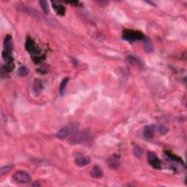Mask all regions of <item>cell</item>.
Instances as JSON below:
<instances>
[{
    "label": "cell",
    "instance_id": "cell-7",
    "mask_svg": "<svg viewBox=\"0 0 187 187\" xmlns=\"http://www.w3.org/2000/svg\"><path fill=\"white\" fill-rule=\"evenodd\" d=\"M75 162L79 167H85V166L89 165L91 162V159L89 157H86L81 153L77 154L75 159Z\"/></svg>",
    "mask_w": 187,
    "mask_h": 187
},
{
    "label": "cell",
    "instance_id": "cell-16",
    "mask_svg": "<svg viewBox=\"0 0 187 187\" xmlns=\"http://www.w3.org/2000/svg\"><path fill=\"white\" fill-rule=\"evenodd\" d=\"M12 167H13V166L12 165H6V166H4L2 167H1V169H0V175L3 176L4 174L7 173V172H9L10 170L12 169Z\"/></svg>",
    "mask_w": 187,
    "mask_h": 187
},
{
    "label": "cell",
    "instance_id": "cell-2",
    "mask_svg": "<svg viewBox=\"0 0 187 187\" xmlns=\"http://www.w3.org/2000/svg\"><path fill=\"white\" fill-rule=\"evenodd\" d=\"M78 126V124L74 123L67 124L57 132V137L59 139H64L67 137L71 136L74 132H76Z\"/></svg>",
    "mask_w": 187,
    "mask_h": 187
},
{
    "label": "cell",
    "instance_id": "cell-6",
    "mask_svg": "<svg viewBox=\"0 0 187 187\" xmlns=\"http://www.w3.org/2000/svg\"><path fill=\"white\" fill-rule=\"evenodd\" d=\"M147 160H148V162L151 167L154 168V169L159 170L162 167V164L161 161H160L159 158L156 154L155 153L151 152L149 151L147 154Z\"/></svg>",
    "mask_w": 187,
    "mask_h": 187
},
{
    "label": "cell",
    "instance_id": "cell-13",
    "mask_svg": "<svg viewBox=\"0 0 187 187\" xmlns=\"http://www.w3.org/2000/svg\"><path fill=\"white\" fill-rule=\"evenodd\" d=\"M69 80H70L69 78H64V80L62 81L61 85H60V87H59V92H60V94H61V95H63L64 94L66 86L68 84V81H69Z\"/></svg>",
    "mask_w": 187,
    "mask_h": 187
},
{
    "label": "cell",
    "instance_id": "cell-3",
    "mask_svg": "<svg viewBox=\"0 0 187 187\" xmlns=\"http://www.w3.org/2000/svg\"><path fill=\"white\" fill-rule=\"evenodd\" d=\"M12 179L14 181L18 184H28L31 181V176L28 172L26 171H20L16 172L12 176Z\"/></svg>",
    "mask_w": 187,
    "mask_h": 187
},
{
    "label": "cell",
    "instance_id": "cell-17",
    "mask_svg": "<svg viewBox=\"0 0 187 187\" xmlns=\"http://www.w3.org/2000/svg\"><path fill=\"white\" fill-rule=\"evenodd\" d=\"M167 153V155L168 156V157L170 158V159H171L172 160H174V161H176V162H182V160L180 159L179 157H176V156L172 154V153H170L169 152H167L166 153Z\"/></svg>",
    "mask_w": 187,
    "mask_h": 187
},
{
    "label": "cell",
    "instance_id": "cell-12",
    "mask_svg": "<svg viewBox=\"0 0 187 187\" xmlns=\"http://www.w3.org/2000/svg\"><path fill=\"white\" fill-rule=\"evenodd\" d=\"M30 72V70L26 66H20L19 69L18 70V74L21 77H26Z\"/></svg>",
    "mask_w": 187,
    "mask_h": 187
},
{
    "label": "cell",
    "instance_id": "cell-9",
    "mask_svg": "<svg viewBox=\"0 0 187 187\" xmlns=\"http://www.w3.org/2000/svg\"><path fill=\"white\" fill-rule=\"evenodd\" d=\"M52 5H53V7L54 8L55 11L58 15L60 16H64V13H65V8L63 5H62L60 4L59 2H56L53 1L52 2Z\"/></svg>",
    "mask_w": 187,
    "mask_h": 187
},
{
    "label": "cell",
    "instance_id": "cell-8",
    "mask_svg": "<svg viewBox=\"0 0 187 187\" xmlns=\"http://www.w3.org/2000/svg\"><path fill=\"white\" fill-rule=\"evenodd\" d=\"M154 132H155V126L154 125H148L145 127L143 134H144V136L145 138L150 140V139H151L153 137Z\"/></svg>",
    "mask_w": 187,
    "mask_h": 187
},
{
    "label": "cell",
    "instance_id": "cell-5",
    "mask_svg": "<svg viewBox=\"0 0 187 187\" xmlns=\"http://www.w3.org/2000/svg\"><path fill=\"white\" fill-rule=\"evenodd\" d=\"M26 49L27 50L28 52H30L31 54L34 56V58H36V59H37L38 55L40 53V50H39L38 46L30 37H28L27 39H26Z\"/></svg>",
    "mask_w": 187,
    "mask_h": 187
},
{
    "label": "cell",
    "instance_id": "cell-20",
    "mask_svg": "<svg viewBox=\"0 0 187 187\" xmlns=\"http://www.w3.org/2000/svg\"><path fill=\"white\" fill-rule=\"evenodd\" d=\"M145 49H146L147 51L150 52L151 51V50H152V48H151V43L149 42V40H146V41H145Z\"/></svg>",
    "mask_w": 187,
    "mask_h": 187
},
{
    "label": "cell",
    "instance_id": "cell-1",
    "mask_svg": "<svg viewBox=\"0 0 187 187\" xmlns=\"http://www.w3.org/2000/svg\"><path fill=\"white\" fill-rule=\"evenodd\" d=\"M89 133L88 132H74L73 134L70 136L69 138V142L72 145L80 144V143H84L88 142L89 140Z\"/></svg>",
    "mask_w": 187,
    "mask_h": 187
},
{
    "label": "cell",
    "instance_id": "cell-19",
    "mask_svg": "<svg viewBox=\"0 0 187 187\" xmlns=\"http://www.w3.org/2000/svg\"><path fill=\"white\" fill-rule=\"evenodd\" d=\"M128 60L132 64H139V61H138V60L136 58H135V57H131V56H130V57H128Z\"/></svg>",
    "mask_w": 187,
    "mask_h": 187
},
{
    "label": "cell",
    "instance_id": "cell-14",
    "mask_svg": "<svg viewBox=\"0 0 187 187\" xmlns=\"http://www.w3.org/2000/svg\"><path fill=\"white\" fill-rule=\"evenodd\" d=\"M39 5H40V7H42L43 12H44L45 14H48L49 7H48V5L47 2L44 1V0L39 1Z\"/></svg>",
    "mask_w": 187,
    "mask_h": 187
},
{
    "label": "cell",
    "instance_id": "cell-18",
    "mask_svg": "<svg viewBox=\"0 0 187 187\" xmlns=\"http://www.w3.org/2000/svg\"><path fill=\"white\" fill-rule=\"evenodd\" d=\"M159 132L161 133L162 135H166L168 132V129L166 127V126H162L159 127Z\"/></svg>",
    "mask_w": 187,
    "mask_h": 187
},
{
    "label": "cell",
    "instance_id": "cell-10",
    "mask_svg": "<svg viewBox=\"0 0 187 187\" xmlns=\"http://www.w3.org/2000/svg\"><path fill=\"white\" fill-rule=\"evenodd\" d=\"M90 175L91 177L96 178L103 177V170H102L99 167H98V166H94V167L91 170Z\"/></svg>",
    "mask_w": 187,
    "mask_h": 187
},
{
    "label": "cell",
    "instance_id": "cell-4",
    "mask_svg": "<svg viewBox=\"0 0 187 187\" xmlns=\"http://www.w3.org/2000/svg\"><path fill=\"white\" fill-rule=\"evenodd\" d=\"M123 38L128 41L140 40L143 38V34L140 32L134 30H126L123 32Z\"/></svg>",
    "mask_w": 187,
    "mask_h": 187
},
{
    "label": "cell",
    "instance_id": "cell-11",
    "mask_svg": "<svg viewBox=\"0 0 187 187\" xmlns=\"http://www.w3.org/2000/svg\"><path fill=\"white\" fill-rule=\"evenodd\" d=\"M107 162L109 167L112 168V169H117L118 166H119V162H118V160L116 157H109L108 159H107Z\"/></svg>",
    "mask_w": 187,
    "mask_h": 187
},
{
    "label": "cell",
    "instance_id": "cell-15",
    "mask_svg": "<svg viewBox=\"0 0 187 187\" xmlns=\"http://www.w3.org/2000/svg\"><path fill=\"white\" fill-rule=\"evenodd\" d=\"M42 88H43V84L40 80H35L34 84V91H36V92H39V91L42 90Z\"/></svg>",
    "mask_w": 187,
    "mask_h": 187
}]
</instances>
